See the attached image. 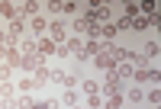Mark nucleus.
I'll return each mask as SVG.
<instances>
[{
    "instance_id": "f257e3e1",
    "label": "nucleus",
    "mask_w": 161,
    "mask_h": 109,
    "mask_svg": "<svg viewBox=\"0 0 161 109\" xmlns=\"http://www.w3.org/2000/svg\"><path fill=\"white\" fill-rule=\"evenodd\" d=\"M45 35L52 39V42H55V45H64V42H68V23H64L61 16L58 19H48V29H45Z\"/></svg>"
},
{
    "instance_id": "f03ea898",
    "label": "nucleus",
    "mask_w": 161,
    "mask_h": 109,
    "mask_svg": "<svg viewBox=\"0 0 161 109\" xmlns=\"http://www.w3.org/2000/svg\"><path fill=\"white\" fill-rule=\"evenodd\" d=\"M68 29H71V35H77V39H84V35L90 39V35H93V23H87L84 16H74Z\"/></svg>"
},
{
    "instance_id": "7ed1b4c3",
    "label": "nucleus",
    "mask_w": 161,
    "mask_h": 109,
    "mask_svg": "<svg viewBox=\"0 0 161 109\" xmlns=\"http://www.w3.org/2000/svg\"><path fill=\"white\" fill-rule=\"evenodd\" d=\"M132 80H136V84H155L158 87L161 74H158V67H145V71H132Z\"/></svg>"
},
{
    "instance_id": "20e7f679",
    "label": "nucleus",
    "mask_w": 161,
    "mask_h": 109,
    "mask_svg": "<svg viewBox=\"0 0 161 109\" xmlns=\"http://www.w3.org/2000/svg\"><path fill=\"white\" fill-rule=\"evenodd\" d=\"M39 10H42V3H39V0H26V3H16V16L19 19H26V16H39Z\"/></svg>"
},
{
    "instance_id": "39448f33",
    "label": "nucleus",
    "mask_w": 161,
    "mask_h": 109,
    "mask_svg": "<svg viewBox=\"0 0 161 109\" xmlns=\"http://www.w3.org/2000/svg\"><path fill=\"white\" fill-rule=\"evenodd\" d=\"M39 64H48L42 54H23V67H19V74H36V67Z\"/></svg>"
},
{
    "instance_id": "423d86ee",
    "label": "nucleus",
    "mask_w": 161,
    "mask_h": 109,
    "mask_svg": "<svg viewBox=\"0 0 161 109\" xmlns=\"http://www.w3.org/2000/svg\"><path fill=\"white\" fill-rule=\"evenodd\" d=\"M36 90H39L36 77H32V74H19V80H16V93H23V96H26V93H36Z\"/></svg>"
},
{
    "instance_id": "0eeeda50",
    "label": "nucleus",
    "mask_w": 161,
    "mask_h": 109,
    "mask_svg": "<svg viewBox=\"0 0 161 109\" xmlns=\"http://www.w3.org/2000/svg\"><path fill=\"white\" fill-rule=\"evenodd\" d=\"M36 48H39V54H42V58L48 61V58H52V54H55V48H58V45H55V42H52V39H48V35H39V39H36Z\"/></svg>"
},
{
    "instance_id": "6e6552de",
    "label": "nucleus",
    "mask_w": 161,
    "mask_h": 109,
    "mask_svg": "<svg viewBox=\"0 0 161 109\" xmlns=\"http://www.w3.org/2000/svg\"><path fill=\"white\" fill-rule=\"evenodd\" d=\"M93 67H100V71H113V67H116V61L110 58V51H100V54H93Z\"/></svg>"
},
{
    "instance_id": "1a4fd4ad",
    "label": "nucleus",
    "mask_w": 161,
    "mask_h": 109,
    "mask_svg": "<svg viewBox=\"0 0 161 109\" xmlns=\"http://www.w3.org/2000/svg\"><path fill=\"white\" fill-rule=\"evenodd\" d=\"M29 29H32L29 35H36V39H39V35H45V29H48V19L42 16V13H39V16H32V19H29Z\"/></svg>"
},
{
    "instance_id": "9d476101",
    "label": "nucleus",
    "mask_w": 161,
    "mask_h": 109,
    "mask_svg": "<svg viewBox=\"0 0 161 109\" xmlns=\"http://www.w3.org/2000/svg\"><path fill=\"white\" fill-rule=\"evenodd\" d=\"M7 35L23 39V35H26V19H19V16H16V19H10V23H7Z\"/></svg>"
},
{
    "instance_id": "9b49d317",
    "label": "nucleus",
    "mask_w": 161,
    "mask_h": 109,
    "mask_svg": "<svg viewBox=\"0 0 161 109\" xmlns=\"http://www.w3.org/2000/svg\"><path fill=\"white\" fill-rule=\"evenodd\" d=\"M19 54H39V48H36V35L26 32V35L19 39Z\"/></svg>"
},
{
    "instance_id": "f8f14e48",
    "label": "nucleus",
    "mask_w": 161,
    "mask_h": 109,
    "mask_svg": "<svg viewBox=\"0 0 161 109\" xmlns=\"http://www.w3.org/2000/svg\"><path fill=\"white\" fill-rule=\"evenodd\" d=\"M32 77H36V84H39V90H42V87H48V77H52V67H48V64H39Z\"/></svg>"
},
{
    "instance_id": "ddd939ff",
    "label": "nucleus",
    "mask_w": 161,
    "mask_h": 109,
    "mask_svg": "<svg viewBox=\"0 0 161 109\" xmlns=\"http://www.w3.org/2000/svg\"><path fill=\"white\" fill-rule=\"evenodd\" d=\"M123 100H129V103H139V100H145V93H142V87L129 84V87L123 90Z\"/></svg>"
},
{
    "instance_id": "4468645a",
    "label": "nucleus",
    "mask_w": 161,
    "mask_h": 109,
    "mask_svg": "<svg viewBox=\"0 0 161 109\" xmlns=\"http://www.w3.org/2000/svg\"><path fill=\"white\" fill-rule=\"evenodd\" d=\"M142 54H145L148 61H155L158 54H161V45H158V39H148V42H145V48H142Z\"/></svg>"
},
{
    "instance_id": "2eb2a0df",
    "label": "nucleus",
    "mask_w": 161,
    "mask_h": 109,
    "mask_svg": "<svg viewBox=\"0 0 161 109\" xmlns=\"http://www.w3.org/2000/svg\"><path fill=\"white\" fill-rule=\"evenodd\" d=\"M64 48H68V51H71V58H74V54H80V51H84V39H77V35H68Z\"/></svg>"
},
{
    "instance_id": "dca6fc26",
    "label": "nucleus",
    "mask_w": 161,
    "mask_h": 109,
    "mask_svg": "<svg viewBox=\"0 0 161 109\" xmlns=\"http://www.w3.org/2000/svg\"><path fill=\"white\" fill-rule=\"evenodd\" d=\"M0 19H16V3H7V0H0Z\"/></svg>"
},
{
    "instance_id": "f3484780",
    "label": "nucleus",
    "mask_w": 161,
    "mask_h": 109,
    "mask_svg": "<svg viewBox=\"0 0 161 109\" xmlns=\"http://www.w3.org/2000/svg\"><path fill=\"white\" fill-rule=\"evenodd\" d=\"M58 103H61V106H68V109H71V106H77V103H80V93H77V90H64V96H61Z\"/></svg>"
},
{
    "instance_id": "a211bd4d",
    "label": "nucleus",
    "mask_w": 161,
    "mask_h": 109,
    "mask_svg": "<svg viewBox=\"0 0 161 109\" xmlns=\"http://www.w3.org/2000/svg\"><path fill=\"white\" fill-rule=\"evenodd\" d=\"M77 87H80V93H87V96H90V93H100V84H97V80H90V77H84Z\"/></svg>"
},
{
    "instance_id": "6ab92c4d",
    "label": "nucleus",
    "mask_w": 161,
    "mask_h": 109,
    "mask_svg": "<svg viewBox=\"0 0 161 109\" xmlns=\"http://www.w3.org/2000/svg\"><path fill=\"white\" fill-rule=\"evenodd\" d=\"M61 13H64V16H80V10H77L74 0H64V3H61Z\"/></svg>"
},
{
    "instance_id": "aec40b11",
    "label": "nucleus",
    "mask_w": 161,
    "mask_h": 109,
    "mask_svg": "<svg viewBox=\"0 0 161 109\" xmlns=\"http://www.w3.org/2000/svg\"><path fill=\"white\" fill-rule=\"evenodd\" d=\"M123 103H126L123 96H106L103 100V109H123Z\"/></svg>"
},
{
    "instance_id": "412c9836",
    "label": "nucleus",
    "mask_w": 161,
    "mask_h": 109,
    "mask_svg": "<svg viewBox=\"0 0 161 109\" xmlns=\"http://www.w3.org/2000/svg\"><path fill=\"white\" fill-rule=\"evenodd\" d=\"M32 106H36V100L29 96V93H26V96L19 93V96H16V109H32Z\"/></svg>"
},
{
    "instance_id": "4be33fe9",
    "label": "nucleus",
    "mask_w": 161,
    "mask_h": 109,
    "mask_svg": "<svg viewBox=\"0 0 161 109\" xmlns=\"http://www.w3.org/2000/svg\"><path fill=\"white\" fill-rule=\"evenodd\" d=\"M64 77H68V71H58V67H52V77H48V84H61V87H64Z\"/></svg>"
},
{
    "instance_id": "5701e85b",
    "label": "nucleus",
    "mask_w": 161,
    "mask_h": 109,
    "mask_svg": "<svg viewBox=\"0 0 161 109\" xmlns=\"http://www.w3.org/2000/svg\"><path fill=\"white\" fill-rule=\"evenodd\" d=\"M87 109H103V96L100 93H90L87 96Z\"/></svg>"
},
{
    "instance_id": "b1692460",
    "label": "nucleus",
    "mask_w": 161,
    "mask_h": 109,
    "mask_svg": "<svg viewBox=\"0 0 161 109\" xmlns=\"http://www.w3.org/2000/svg\"><path fill=\"white\" fill-rule=\"evenodd\" d=\"M129 26H132V29H148V26H152V19H145V16H142V13H139V16H136V19H132Z\"/></svg>"
},
{
    "instance_id": "393cba45",
    "label": "nucleus",
    "mask_w": 161,
    "mask_h": 109,
    "mask_svg": "<svg viewBox=\"0 0 161 109\" xmlns=\"http://www.w3.org/2000/svg\"><path fill=\"white\" fill-rule=\"evenodd\" d=\"M145 100H148L152 106H158V103H161V93H158V87H152L148 93H145Z\"/></svg>"
},
{
    "instance_id": "a878e982",
    "label": "nucleus",
    "mask_w": 161,
    "mask_h": 109,
    "mask_svg": "<svg viewBox=\"0 0 161 109\" xmlns=\"http://www.w3.org/2000/svg\"><path fill=\"white\" fill-rule=\"evenodd\" d=\"M10 77H13V67L7 61H0V80H10Z\"/></svg>"
},
{
    "instance_id": "bb28decb",
    "label": "nucleus",
    "mask_w": 161,
    "mask_h": 109,
    "mask_svg": "<svg viewBox=\"0 0 161 109\" xmlns=\"http://www.w3.org/2000/svg\"><path fill=\"white\" fill-rule=\"evenodd\" d=\"M55 54H58V58H71V51L64 48V45H58V48H55Z\"/></svg>"
},
{
    "instance_id": "cd10ccee",
    "label": "nucleus",
    "mask_w": 161,
    "mask_h": 109,
    "mask_svg": "<svg viewBox=\"0 0 161 109\" xmlns=\"http://www.w3.org/2000/svg\"><path fill=\"white\" fill-rule=\"evenodd\" d=\"M71 109H80V103H77V106H71Z\"/></svg>"
}]
</instances>
